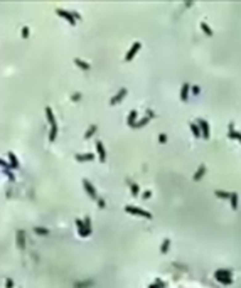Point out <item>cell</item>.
Listing matches in <instances>:
<instances>
[{"mask_svg": "<svg viewBox=\"0 0 241 288\" xmlns=\"http://www.w3.org/2000/svg\"><path fill=\"white\" fill-rule=\"evenodd\" d=\"M95 147H96V153L100 157V162H105L106 160V150H105V145H103L101 140H95Z\"/></svg>", "mask_w": 241, "mask_h": 288, "instance_id": "cell-5", "label": "cell"}, {"mask_svg": "<svg viewBox=\"0 0 241 288\" xmlns=\"http://www.w3.org/2000/svg\"><path fill=\"white\" fill-rule=\"evenodd\" d=\"M83 221H84V224H86V229H88V231H91V219H89V216H86Z\"/></svg>", "mask_w": 241, "mask_h": 288, "instance_id": "cell-32", "label": "cell"}, {"mask_svg": "<svg viewBox=\"0 0 241 288\" xmlns=\"http://www.w3.org/2000/svg\"><path fill=\"white\" fill-rule=\"evenodd\" d=\"M80 98H81V95H80V93H74V95L71 96V99H73V101H76V99H80Z\"/></svg>", "mask_w": 241, "mask_h": 288, "instance_id": "cell-39", "label": "cell"}, {"mask_svg": "<svg viewBox=\"0 0 241 288\" xmlns=\"http://www.w3.org/2000/svg\"><path fill=\"white\" fill-rule=\"evenodd\" d=\"M29 32H31V30H29V27L24 26L22 27V37H29Z\"/></svg>", "mask_w": 241, "mask_h": 288, "instance_id": "cell-33", "label": "cell"}, {"mask_svg": "<svg viewBox=\"0 0 241 288\" xmlns=\"http://www.w3.org/2000/svg\"><path fill=\"white\" fill-rule=\"evenodd\" d=\"M214 196H216V197H219V199H229V196H231V192H226V190L216 189V190H214Z\"/></svg>", "mask_w": 241, "mask_h": 288, "instance_id": "cell-22", "label": "cell"}, {"mask_svg": "<svg viewBox=\"0 0 241 288\" xmlns=\"http://www.w3.org/2000/svg\"><path fill=\"white\" fill-rule=\"evenodd\" d=\"M204 174H206V164H201L199 168L196 170V174H194V181H199Z\"/></svg>", "mask_w": 241, "mask_h": 288, "instance_id": "cell-19", "label": "cell"}, {"mask_svg": "<svg viewBox=\"0 0 241 288\" xmlns=\"http://www.w3.org/2000/svg\"><path fill=\"white\" fill-rule=\"evenodd\" d=\"M140 47H142V42H140V41H135L133 44H132V47L127 51V54H125V61H130L132 57H133L135 54L138 52V49H140Z\"/></svg>", "mask_w": 241, "mask_h": 288, "instance_id": "cell-7", "label": "cell"}, {"mask_svg": "<svg viewBox=\"0 0 241 288\" xmlns=\"http://www.w3.org/2000/svg\"><path fill=\"white\" fill-rule=\"evenodd\" d=\"M34 233L35 234H49V229L47 228H42V226H37V228H34Z\"/></svg>", "mask_w": 241, "mask_h": 288, "instance_id": "cell-27", "label": "cell"}, {"mask_svg": "<svg viewBox=\"0 0 241 288\" xmlns=\"http://www.w3.org/2000/svg\"><path fill=\"white\" fill-rule=\"evenodd\" d=\"M233 270H224V268H219L214 271V278L218 280V282H221L223 285H231L233 283Z\"/></svg>", "mask_w": 241, "mask_h": 288, "instance_id": "cell-1", "label": "cell"}, {"mask_svg": "<svg viewBox=\"0 0 241 288\" xmlns=\"http://www.w3.org/2000/svg\"><path fill=\"white\" fill-rule=\"evenodd\" d=\"M164 286H165V283L162 282V280H159V278H157V280H153V283H152V285H149V288H164Z\"/></svg>", "mask_w": 241, "mask_h": 288, "instance_id": "cell-28", "label": "cell"}, {"mask_svg": "<svg viewBox=\"0 0 241 288\" xmlns=\"http://www.w3.org/2000/svg\"><path fill=\"white\" fill-rule=\"evenodd\" d=\"M96 202H98V206H100V207H105V199H103V197H100V199L96 201Z\"/></svg>", "mask_w": 241, "mask_h": 288, "instance_id": "cell-37", "label": "cell"}, {"mask_svg": "<svg viewBox=\"0 0 241 288\" xmlns=\"http://www.w3.org/2000/svg\"><path fill=\"white\" fill-rule=\"evenodd\" d=\"M91 285H93V280H84V282L76 283L74 288H88V286H91Z\"/></svg>", "mask_w": 241, "mask_h": 288, "instance_id": "cell-26", "label": "cell"}, {"mask_svg": "<svg viewBox=\"0 0 241 288\" xmlns=\"http://www.w3.org/2000/svg\"><path fill=\"white\" fill-rule=\"evenodd\" d=\"M169 246H170V239H169V237H165V239L162 241V246H160V251H162V253H165V251L169 249Z\"/></svg>", "mask_w": 241, "mask_h": 288, "instance_id": "cell-29", "label": "cell"}, {"mask_svg": "<svg viewBox=\"0 0 241 288\" xmlns=\"http://www.w3.org/2000/svg\"><path fill=\"white\" fill-rule=\"evenodd\" d=\"M15 237H17V244H19V248H24V246H26V234H24L22 229H17Z\"/></svg>", "mask_w": 241, "mask_h": 288, "instance_id": "cell-14", "label": "cell"}, {"mask_svg": "<svg viewBox=\"0 0 241 288\" xmlns=\"http://www.w3.org/2000/svg\"><path fill=\"white\" fill-rule=\"evenodd\" d=\"M56 14H57L59 17H64V19H66L69 24H74V22H76V19H74L73 12H71V10H67V9H61V7H56Z\"/></svg>", "mask_w": 241, "mask_h": 288, "instance_id": "cell-4", "label": "cell"}, {"mask_svg": "<svg viewBox=\"0 0 241 288\" xmlns=\"http://www.w3.org/2000/svg\"><path fill=\"white\" fill-rule=\"evenodd\" d=\"M199 27H201V29H202V30H204V34H206V35H213V29H211L209 26H207V22H204V20H201V22H199Z\"/></svg>", "mask_w": 241, "mask_h": 288, "instance_id": "cell-23", "label": "cell"}, {"mask_svg": "<svg viewBox=\"0 0 241 288\" xmlns=\"http://www.w3.org/2000/svg\"><path fill=\"white\" fill-rule=\"evenodd\" d=\"M138 120V113H137V110H132L130 113H128V116H127V123L130 125V127H133V123Z\"/></svg>", "mask_w": 241, "mask_h": 288, "instance_id": "cell-16", "label": "cell"}, {"mask_svg": "<svg viewBox=\"0 0 241 288\" xmlns=\"http://www.w3.org/2000/svg\"><path fill=\"white\" fill-rule=\"evenodd\" d=\"M3 172H5V175L10 179V181H15V175H14V172L10 170V167H5V168H3Z\"/></svg>", "mask_w": 241, "mask_h": 288, "instance_id": "cell-31", "label": "cell"}, {"mask_svg": "<svg viewBox=\"0 0 241 288\" xmlns=\"http://www.w3.org/2000/svg\"><path fill=\"white\" fill-rule=\"evenodd\" d=\"M147 116H149V118L153 116V110H152V108H147Z\"/></svg>", "mask_w": 241, "mask_h": 288, "instance_id": "cell-40", "label": "cell"}, {"mask_svg": "<svg viewBox=\"0 0 241 288\" xmlns=\"http://www.w3.org/2000/svg\"><path fill=\"white\" fill-rule=\"evenodd\" d=\"M74 64H76L78 67H81V69H84V71H88L89 67V63L88 61H84V59H81V57H74Z\"/></svg>", "mask_w": 241, "mask_h": 288, "instance_id": "cell-15", "label": "cell"}, {"mask_svg": "<svg viewBox=\"0 0 241 288\" xmlns=\"http://www.w3.org/2000/svg\"><path fill=\"white\" fill-rule=\"evenodd\" d=\"M57 132H59V128H57V125H52L51 127V130H49V140H56V136H57Z\"/></svg>", "mask_w": 241, "mask_h": 288, "instance_id": "cell-25", "label": "cell"}, {"mask_svg": "<svg viewBox=\"0 0 241 288\" xmlns=\"http://www.w3.org/2000/svg\"><path fill=\"white\" fill-rule=\"evenodd\" d=\"M189 93H190V84H189V83H184V84H182V88H181V99H182V101H186V99H187Z\"/></svg>", "mask_w": 241, "mask_h": 288, "instance_id": "cell-13", "label": "cell"}, {"mask_svg": "<svg viewBox=\"0 0 241 288\" xmlns=\"http://www.w3.org/2000/svg\"><path fill=\"white\" fill-rule=\"evenodd\" d=\"M74 222H76V228H78V233H80V236L86 237V236L91 234V231H88V229H86V224H84V221H83V219H76Z\"/></svg>", "mask_w": 241, "mask_h": 288, "instance_id": "cell-8", "label": "cell"}, {"mask_svg": "<svg viewBox=\"0 0 241 288\" xmlns=\"http://www.w3.org/2000/svg\"><path fill=\"white\" fill-rule=\"evenodd\" d=\"M142 196H143V199H147V197H150V196H152V190H145V192H143Z\"/></svg>", "mask_w": 241, "mask_h": 288, "instance_id": "cell-38", "label": "cell"}, {"mask_svg": "<svg viewBox=\"0 0 241 288\" xmlns=\"http://www.w3.org/2000/svg\"><path fill=\"white\" fill-rule=\"evenodd\" d=\"M83 187H84V190L89 194V196L93 197V199H96L98 201L100 199V196H98V190H96V187L93 185V182L89 181V179H83Z\"/></svg>", "mask_w": 241, "mask_h": 288, "instance_id": "cell-3", "label": "cell"}, {"mask_svg": "<svg viewBox=\"0 0 241 288\" xmlns=\"http://www.w3.org/2000/svg\"><path fill=\"white\" fill-rule=\"evenodd\" d=\"M96 130H98V125H95V123H93V125H89V127H88V130L84 132V138H86V140H88V138H91V136L96 133Z\"/></svg>", "mask_w": 241, "mask_h": 288, "instance_id": "cell-18", "label": "cell"}, {"mask_svg": "<svg viewBox=\"0 0 241 288\" xmlns=\"http://www.w3.org/2000/svg\"><path fill=\"white\" fill-rule=\"evenodd\" d=\"M130 190H132V194H133V196H138V194H140V187H138V184L132 182V184H130Z\"/></svg>", "mask_w": 241, "mask_h": 288, "instance_id": "cell-30", "label": "cell"}, {"mask_svg": "<svg viewBox=\"0 0 241 288\" xmlns=\"http://www.w3.org/2000/svg\"><path fill=\"white\" fill-rule=\"evenodd\" d=\"M229 202H231L233 209L238 207V192H231V196H229Z\"/></svg>", "mask_w": 241, "mask_h": 288, "instance_id": "cell-24", "label": "cell"}, {"mask_svg": "<svg viewBox=\"0 0 241 288\" xmlns=\"http://www.w3.org/2000/svg\"><path fill=\"white\" fill-rule=\"evenodd\" d=\"M127 93H128V89L125 88V86H123V88H120V89H118V93H116V95H113V96H111V98H110V103H111V105H115V103H118V101H120V99H123V96L127 95Z\"/></svg>", "mask_w": 241, "mask_h": 288, "instance_id": "cell-9", "label": "cell"}, {"mask_svg": "<svg viewBox=\"0 0 241 288\" xmlns=\"http://www.w3.org/2000/svg\"><path fill=\"white\" fill-rule=\"evenodd\" d=\"M189 128H190V132H192V135L194 136H202V133H201V128H199V125L196 123V121H190V125H189Z\"/></svg>", "mask_w": 241, "mask_h": 288, "instance_id": "cell-17", "label": "cell"}, {"mask_svg": "<svg viewBox=\"0 0 241 288\" xmlns=\"http://www.w3.org/2000/svg\"><path fill=\"white\" fill-rule=\"evenodd\" d=\"M199 91H201L199 86H192V88H190V93H192V95H199Z\"/></svg>", "mask_w": 241, "mask_h": 288, "instance_id": "cell-34", "label": "cell"}, {"mask_svg": "<svg viewBox=\"0 0 241 288\" xmlns=\"http://www.w3.org/2000/svg\"><path fill=\"white\" fill-rule=\"evenodd\" d=\"M74 158H76L78 162H88V160H93V158H95V153L93 152H81V153H76Z\"/></svg>", "mask_w": 241, "mask_h": 288, "instance_id": "cell-10", "label": "cell"}, {"mask_svg": "<svg viewBox=\"0 0 241 288\" xmlns=\"http://www.w3.org/2000/svg\"><path fill=\"white\" fill-rule=\"evenodd\" d=\"M44 111H46V118H47V121H49V125H57V121H56V116H54V113H52V110H51V106H46L44 108Z\"/></svg>", "mask_w": 241, "mask_h": 288, "instance_id": "cell-12", "label": "cell"}, {"mask_svg": "<svg viewBox=\"0 0 241 288\" xmlns=\"http://www.w3.org/2000/svg\"><path fill=\"white\" fill-rule=\"evenodd\" d=\"M5 286H7V288H14V282H12L10 278H7V280H5Z\"/></svg>", "mask_w": 241, "mask_h": 288, "instance_id": "cell-35", "label": "cell"}, {"mask_svg": "<svg viewBox=\"0 0 241 288\" xmlns=\"http://www.w3.org/2000/svg\"><path fill=\"white\" fill-rule=\"evenodd\" d=\"M9 160H10V167H12V168H17L20 165L19 164V158H17V155L14 152H9Z\"/></svg>", "mask_w": 241, "mask_h": 288, "instance_id": "cell-20", "label": "cell"}, {"mask_svg": "<svg viewBox=\"0 0 241 288\" xmlns=\"http://www.w3.org/2000/svg\"><path fill=\"white\" fill-rule=\"evenodd\" d=\"M125 211L132 212V214H137V216H142V217H147V219H152V212L150 211L142 209V207L133 206V204H127V206H125Z\"/></svg>", "mask_w": 241, "mask_h": 288, "instance_id": "cell-2", "label": "cell"}, {"mask_svg": "<svg viewBox=\"0 0 241 288\" xmlns=\"http://www.w3.org/2000/svg\"><path fill=\"white\" fill-rule=\"evenodd\" d=\"M159 140H160L162 143H165V142H167V135H165V133H160V135H159Z\"/></svg>", "mask_w": 241, "mask_h": 288, "instance_id": "cell-36", "label": "cell"}, {"mask_svg": "<svg viewBox=\"0 0 241 288\" xmlns=\"http://www.w3.org/2000/svg\"><path fill=\"white\" fill-rule=\"evenodd\" d=\"M196 123L199 125V128H201V133H202V136L204 138H209V123H207L204 118H197L196 120Z\"/></svg>", "mask_w": 241, "mask_h": 288, "instance_id": "cell-6", "label": "cell"}, {"mask_svg": "<svg viewBox=\"0 0 241 288\" xmlns=\"http://www.w3.org/2000/svg\"><path fill=\"white\" fill-rule=\"evenodd\" d=\"M228 136H229V138H236V140H239V142H241V132H236L235 130V123H229V127H228Z\"/></svg>", "mask_w": 241, "mask_h": 288, "instance_id": "cell-11", "label": "cell"}, {"mask_svg": "<svg viewBox=\"0 0 241 288\" xmlns=\"http://www.w3.org/2000/svg\"><path fill=\"white\" fill-rule=\"evenodd\" d=\"M149 121H150V118H149V116H147V115H145V116L138 118V120L135 121V123H133V128H140V127H143V125H147V123H149Z\"/></svg>", "mask_w": 241, "mask_h": 288, "instance_id": "cell-21", "label": "cell"}]
</instances>
